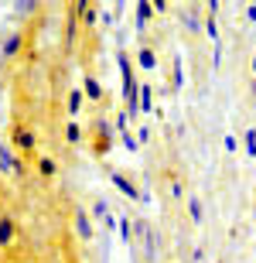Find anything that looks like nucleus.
<instances>
[{
    "instance_id": "obj_1",
    "label": "nucleus",
    "mask_w": 256,
    "mask_h": 263,
    "mask_svg": "<svg viewBox=\"0 0 256 263\" xmlns=\"http://www.w3.org/2000/svg\"><path fill=\"white\" fill-rule=\"evenodd\" d=\"M75 233H79L82 239H92V233H96V229H92V219H89L86 209H75Z\"/></svg>"
},
{
    "instance_id": "obj_2",
    "label": "nucleus",
    "mask_w": 256,
    "mask_h": 263,
    "mask_svg": "<svg viewBox=\"0 0 256 263\" xmlns=\"http://www.w3.org/2000/svg\"><path fill=\"white\" fill-rule=\"evenodd\" d=\"M113 185H116V188H120V192H123V195H127V198H137V202H140V188L133 185L130 178H123V175H120V171H113Z\"/></svg>"
},
{
    "instance_id": "obj_3",
    "label": "nucleus",
    "mask_w": 256,
    "mask_h": 263,
    "mask_svg": "<svg viewBox=\"0 0 256 263\" xmlns=\"http://www.w3.org/2000/svg\"><path fill=\"white\" fill-rule=\"evenodd\" d=\"M150 14H154V4H150V0H140L137 4V31H144V24L150 21Z\"/></svg>"
},
{
    "instance_id": "obj_4",
    "label": "nucleus",
    "mask_w": 256,
    "mask_h": 263,
    "mask_svg": "<svg viewBox=\"0 0 256 263\" xmlns=\"http://www.w3.org/2000/svg\"><path fill=\"white\" fill-rule=\"evenodd\" d=\"M154 106V86H140V113H150Z\"/></svg>"
},
{
    "instance_id": "obj_5",
    "label": "nucleus",
    "mask_w": 256,
    "mask_h": 263,
    "mask_svg": "<svg viewBox=\"0 0 256 263\" xmlns=\"http://www.w3.org/2000/svg\"><path fill=\"white\" fill-rule=\"evenodd\" d=\"M82 99H86V92H82V89H72V92H69V113H72V117H79Z\"/></svg>"
},
{
    "instance_id": "obj_6",
    "label": "nucleus",
    "mask_w": 256,
    "mask_h": 263,
    "mask_svg": "<svg viewBox=\"0 0 256 263\" xmlns=\"http://www.w3.org/2000/svg\"><path fill=\"white\" fill-rule=\"evenodd\" d=\"M243 147H246V157H249V161H256V130L253 127L243 134Z\"/></svg>"
},
{
    "instance_id": "obj_7",
    "label": "nucleus",
    "mask_w": 256,
    "mask_h": 263,
    "mask_svg": "<svg viewBox=\"0 0 256 263\" xmlns=\"http://www.w3.org/2000/svg\"><path fill=\"white\" fill-rule=\"evenodd\" d=\"M137 62L144 68H154V65H157V55H154V48H140L137 51Z\"/></svg>"
},
{
    "instance_id": "obj_8",
    "label": "nucleus",
    "mask_w": 256,
    "mask_h": 263,
    "mask_svg": "<svg viewBox=\"0 0 256 263\" xmlns=\"http://www.w3.org/2000/svg\"><path fill=\"white\" fill-rule=\"evenodd\" d=\"M14 140H17L21 151H31V147H34V134H31V130H17V134H14Z\"/></svg>"
},
{
    "instance_id": "obj_9",
    "label": "nucleus",
    "mask_w": 256,
    "mask_h": 263,
    "mask_svg": "<svg viewBox=\"0 0 256 263\" xmlns=\"http://www.w3.org/2000/svg\"><path fill=\"white\" fill-rule=\"evenodd\" d=\"M14 239V222L10 219H0V246H7Z\"/></svg>"
},
{
    "instance_id": "obj_10",
    "label": "nucleus",
    "mask_w": 256,
    "mask_h": 263,
    "mask_svg": "<svg viewBox=\"0 0 256 263\" xmlns=\"http://www.w3.org/2000/svg\"><path fill=\"white\" fill-rule=\"evenodd\" d=\"M116 229H120V239H123V243L130 246V239H133V222H130V219H120Z\"/></svg>"
},
{
    "instance_id": "obj_11",
    "label": "nucleus",
    "mask_w": 256,
    "mask_h": 263,
    "mask_svg": "<svg viewBox=\"0 0 256 263\" xmlns=\"http://www.w3.org/2000/svg\"><path fill=\"white\" fill-rule=\"evenodd\" d=\"M86 96L89 99H103V86H99V79H92V76L86 79Z\"/></svg>"
},
{
    "instance_id": "obj_12",
    "label": "nucleus",
    "mask_w": 256,
    "mask_h": 263,
    "mask_svg": "<svg viewBox=\"0 0 256 263\" xmlns=\"http://www.w3.org/2000/svg\"><path fill=\"white\" fill-rule=\"evenodd\" d=\"M65 140H69V144H79V140H82V130H79V123H75V120L65 127Z\"/></svg>"
},
{
    "instance_id": "obj_13",
    "label": "nucleus",
    "mask_w": 256,
    "mask_h": 263,
    "mask_svg": "<svg viewBox=\"0 0 256 263\" xmlns=\"http://www.w3.org/2000/svg\"><path fill=\"white\" fill-rule=\"evenodd\" d=\"M188 212H191V222H202V202L198 198H188Z\"/></svg>"
},
{
    "instance_id": "obj_14",
    "label": "nucleus",
    "mask_w": 256,
    "mask_h": 263,
    "mask_svg": "<svg viewBox=\"0 0 256 263\" xmlns=\"http://www.w3.org/2000/svg\"><path fill=\"white\" fill-rule=\"evenodd\" d=\"M38 171L45 178H51V175H55V161H51V157H41V161H38Z\"/></svg>"
},
{
    "instance_id": "obj_15",
    "label": "nucleus",
    "mask_w": 256,
    "mask_h": 263,
    "mask_svg": "<svg viewBox=\"0 0 256 263\" xmlns=\"http://www.w3.org/2000/svg\"><path fill=\"white\" fill-rule=\"evenodd\" d=\"M17 48H21V34H10V38L4 41V55H14Z\"/></svg>"
},
{
    "instance_id": "obj_16",
    "label": "nucleus",
    "mask_w": 256,
    "mask_h": 263,
    "mask_svg": "<svg viewBox=\"0 0 256 263\" xmlns=\"http://www.w3.org/2000/svg\"><path fill=\"white\" fill-rule=\"evenodd\" d=\"M92 215H96V219H103V222H106V219H109V205L103 202V198H99V202L92 205Z\"/></svg>"
},
{
    "instance_id": "obj_17",
    "label": "nucleus",
    "mask_w": 256,
    "mask_h": 263,
    "mask_svg": "<svg viewBox=\"0 0 256 263\" xmlns=\"http://www.w3.org/2000/svg\"><path fill=\"white\" fill-rule=\"evenodd\" d=\"M181 21H185V24H188L191 31H198V14H195V10H188V14H181Z\"/></svg>"
},
{
    "instance_id": "obj_18",
    "label": "nucleus",
    "mask_w": 256,
    "mask_h": 263,
    "mask_svg": "<svg viewBox=\"0 0 256 263\" xmlns=\"http://www.w3.org/2000/svg\"><path fill=\"white\" fill-rule=\"evenodd\" d=\"M123 147H127V151H137V137H133V134H130V130H123Z\"/></svg>"
},
{
    "instance_id": "obj_19",
    "label": "nucleus",
    "mask_w": 256,
    "mask_h": 263,
    "mask_svg": "<svg viewBox=\"0 0 256 263\" xmlns=\"http://www.w3.org/2000/svg\"><path fill=\"white\" fill-rule=\"evenodd\" d=\"M205 34L212 41H219V24H215V17H208V24H205Z\"/></svg>"
},
{
    "instance_id": "obj_20",
    "label": "nucleus",
    "mask_w": 256,
    "mask_h": 263,
    "mask_svg": "<svg viewBox=\"0 0 256 263\" xmlns=\"http://www.w3.org/2000/svg\"><path fill=\"white\" fill-rule=\"evenodd\" d=\"M222 144H226V151H229V154H236V151H239V140H236L232 134H229L226 140H222Z\"/></svg>"
},
{
    "instance_id": "obj_21",
    "label": "nucleus",
    "mask_w": 256,
    "mask_h": 263,
    "mask_svg": "<svg viewBox=\"0 0 256 263\" xmlns=\"http://www.w3.org/2000/svg\"><path fill=\"white\" fill-rule=\"evenodd\" d=\"M17 7H21V10H24V14H31V10H34V7H38V4H34V0H21V4H17Z\"/></svg>"
},
{
    "instance_id": "obj_22",
    "label": "nucleus",
    "mask_w": 256,
    "mask_h": 263,
    "mask_svg": "<svg viewBox=\"0 0 256 263\" xmlns=\"http://www.w3.org/2000/svg\"><path fill=\"white\" fill-rule=\"evenodd\" d=\"M174 86H181V59H174Z\"/></svg>"
},
{
    "instance_id": "obj_23",
    "label": "nucleus",
    "mask_w": 256,
    "mask_h": 263,
    "mask_svg": "<svg viewBox=\"0 0 256 263\" xmlns=\"http://www.w3.org/2000/svg\"><path fill=\"white\" fill-rule=\"evenodd\" d=\"M127 117H130V113H120V117H116V127H120V134L127 130Z\"/></svg>"
},
{
    "instance_id": "obj_24",
    "label": "nucleus",
    "mask_w": 256,
    "mask_h": 263,
    "mask_svg": "<svg viewBox=\"0 0 256 263\" xmlns=\"http://www.w3.org/2000/svg\"><path fill=\"white\" fill-rule=\"evenodd\" d=\"M246 17H249V21H256V0L249 4V7H246Z\"/></svg>"
},
{
    "instance_id": "obj_25",
    "label": "nucleus",
    "mask_w": 256,
    "mask_h": 263,
    "mask_svg": "<svg viewBox=\"0 0 256 263\" xmlns=\"http://www.w3.org/2000/svg\"><path fill=\"white\" fill-rule=\"evenodd\" d=\"M253 72H256V55H253Z\"/></svg>"
},
{
    "instance_id": "obj_26",
    "label": "nucleus",
    "mask_w": 256,
    "mask_h": 263,
    "mask_svg": "<svg viewBox=\"0 0 256 263\" xmlns=\"http://www.w3.org/2000/svg\"><path fill=\"white\" fill-rule=\"evenodd\" d=\"M219 263H222V260H219Z\"/></svg>"
}]
</instances>
